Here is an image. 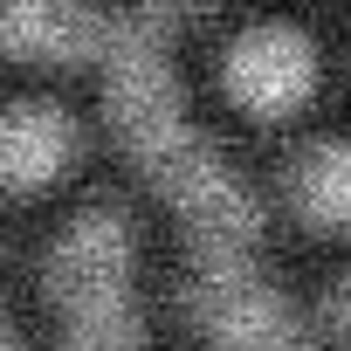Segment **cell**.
<instances>
[{"mask_svg": "<svg viewBox=\"0 0 351 351\" xmlns=\"http://www.w3.org/2000/svg\"><path fill=\"white\" fill-rule=\"evenodd\" d=\"M330 76V49L296 21V14H248L228 21L207 49V90L228 117L255 131H282L317 110Z\"/></svg>", "mask_w": 351, "mask_h": 351, "instance_id": "cell-2", "label": "cell"}, {"mask_svg": "<svg viewBox=\"0 0 351 351\" xmlns=\"http://www.w3.org/2000/svg\"><path fill=\"white\" fill-rule=\"evenodd\" d=\"M324 330H330V337L351 351V276H344V282L324 296Z\"/></svg>", "mask_w": 351, "mask_h": 351, "instance_id": "cell-6", "label": "cell"}, {"mask_svg": "<svg viewBox=\"0 0 351 351\" xmlns=\"http://www.w3.org/2000/svg\"><path fill=\"white\" fill-rule=\"evenodd\" d=\"M124 8L138 14V21H152V28H186V21H207L214 8H221V0H124Z\"/></svg>", "mask_w": 351, "mask_h": 351, "instance_id": "cell-5", "label": "cell"}, {"mask_svg": "<svg viewBox=\"0 0 351 351\" xmlns=\"http://www.w3.org/2000/svg\"><path fill=\"white\" fill-rule=\"evenodd\" d=\"M110 145L90 76L0 69V214H42L76 200Z\"/></svg>", "mask_w": 351, "mask_h": 351, "instance_id": "cell-1", "label": "cell"}, {"mask_svg": "<svg viewBox=\"0 0 351 351\" xmlns=\"http://www.w3.org/2000/svg\"><path fill=\"white\" fill-rule=\"evenodd\" d=\"M193 317H200V330L221 351H310V330L296 324V310L269 282H255L248 269H234L228 255H214L200 269Z\"/></svg>", "mask_w": 351, "mask_h": 351, "instance_id": "cell-3", "label": "cell"}, {"mask_svg": "<svg viewBox=\"0 0 351 351\" xmlns=\"http://www.w3.org/2000/svg\"><path fill=\"white\" fill-rule=\"evenodd\" d=\"M344 69H351V49H344Z\"/></svg>", "mask_w": 351, "mask_h": 351, "instance_id": "cell-7", "label": "cell"}, {"mask_svg": "<svg viewBox=\"0 0 351 351\" xmlns=\"http://www.w3.org/2000/svg\"><path fill=\"white\" fill-rule=\"evenodd\" d=\"M282 207L324 241H351V131L296 145L282 165Z\"/></svg>", "mask_w": 351, "mask_h": 351, "instance_id": "cell-4", "label": "cell"}]
</instances>
